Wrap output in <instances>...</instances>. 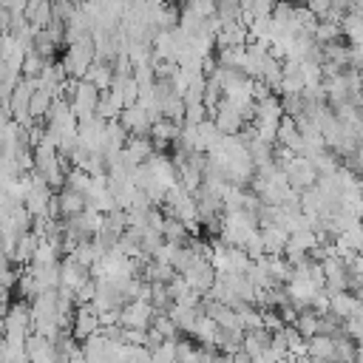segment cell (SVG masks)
Here are the masks:
<instances>
[{
    "mask_svg": "<svg viewBox=\"0 0 363 363\" xmlns=\"http://www.w3.org/2000/svg\"><path fill=\"white\" fill-rule=\"evenodd\" d=\"M306 357L318 363H335V337L315 335L306 340Z\"/></svg>",
    "mask_w": 363,
    "mask_h": 363,
    "instance_id": "obj_12",
    "label": "cell"
},
{
    "mask_svg": "<svg viewBox=\"0 0 363 363\" xmlns=\"http://www.w3.org/2000/svg\"><path fill=\"white\" fill-rule=\"evenodd\" d=\"M187 238H190V235H187L184 224H182L179 218H170V216H164V221H162V241L184 247V244H187Z\"/></svg>",
    "mask_w": 363,
    "mask_h": 363,
    "instance_id": "obj_15",
    "label": "cell"
},
{
    "mask_svg": "<svg viewBox=\"0 0 363 363\" xmlns=\"http://www.w3.org/2000/svg\"><path fill=\"white\" fill-rule=\"evenodd\" d=\"M28 335H31L28 303L17 301V303L6 306V312H3V340H9V343H26Z\"/></svg>",
    "mask_w": 363,
    "mask_h": 363,
    "instance_id": "obj_1",
    "label": "cell"
},
{
    "mask_svg": "<svg viewBox=\"0 0 363 363\" xmlns=\"http://www.w3.org/2000/svg\"><path fill=\"white\" fill-rule=\"evenodd\" d=\"M116 119H119V125L125 128V133H128V136H147V133H150V125H153V122H150V116H147L139 105L122 108Z\"/></svg>",
    "mask_w": 363,
    "mask_h": 363,
    "instance_id": "obj_6",
    "label": "cell"
},
{
    "mask_svg": "<svg viewBox=\"0 0 363 363\" xmlns=\"http://www.w3.org/2000/svg\"><path fill=\"white\" fill-rule=\"evenodd\" d=\"M51 94L48 91H43V88H37L34 94H31V102H28V116L34 119V122H40L45 113H48V108H51Z\"/></svg>",
    "mask_w": 363,
    "mask_h": 363,
    "instance_id": "obj_18",
    "label": "cell"
},
{
    "mask_svg": "<svg viewBox=\"0 0 363 363\" xmlns=\"http://www.w3.org/2000/svg\"><path fill=\"white\" fill-rule=\"evenodd\" d=\"M318 312H312V309H303V312H298L295 315V320H292V329L303 337V340H309V337H315L318 335Z\"/></svg>",
    "mask_w": 363,
    "mask_h": 363,
    "instance_id": "obj_16",
    "label": "cell"
},
{
    "mask_svg": "<svg viewBox=\"0 0 363 363\" xmlns=\"http://www.w3.org/2000/svg\"><path fill=\"white\" fill-rule=\"evenodd\" d=\"M153 306L147 301H128L122 309H119V326L125 329H142L147 332L150 323H153Z\"/></svg>",
    "mask_w": 363,
    "mask_h": 363,
    "instance_id": "obj_4",
    "label": "cell"
},
{
    "mask_svg": "<svg viewBox=\"0 0 363 363\" xmlns=\"http://www.w3.org/2000/svg\"><path fill=\"white\" fill-rule=\"evenodd\" d=\"M269 337H272V335H269L267 329H247L244 337H241V352H244L250 360H258V357L267 352Z\"/></svg>",
    "mask_w": 363,
    "mask_h": 363,
    "instance_id": "obj_10",
    "label": "cell"
},
{
    "mask_svg": "<svg viewBox=\"0 0 363 363\" xmlns=\"http://www.w3.org/2000/svg\"><path fill=\"white\" fill-rule=\"evenodd\" d=\"M96 102H99V91H96L91 82L79 79V85H77V91H74V96L68 99V108H71V113H74L77 125H79V122H88V119L94 116Z\"/></svg>",
    "mask_w": 363,
    "mask_h": 363,
    "instance_id": "obj_3",
    "label": "cell"
},
{
    "mask_svg": "<svg viewBox=\"0 0 363 363\" xmlns=\"http://www.w3.org/2000/svg\"><path fill=\"white\" fill-rule=\"evenodd\" d=\"M281 116H284V111H281V99L275 94L255 102V119L252 122H281Z\"/></svg>",
    "mask_w": 363,
    "mask_h": 363,
    "instance_id": "obj_14",
    "label": "cell"
},
{
    "mask_svg": "<svg viewBox=\"0 0 363 363\" xmlns=\"http://www.w3.org/2000/svg\"><path fill=\"white\" fill-rule=\"evenodd\" d=\"M258 235H261V244H264V255H281L284 252V244H286V230L284 227L264 224V227H258Z\"/></svg>",
    "mask_w": 363,
    "mask_h": 363,
    "instance_id": "obj_11",
    "label": "cell"
},
{
    "mask_svg": "<svg viewBox=\"0 0 363 363\" xmlns=\"http://www.w3.org/2000/svg\"><path fill=\"white\" fill-rule=\"evenodd\" d=\"M88 278H91V269H85L82 264H77L71 255H65V261H60V286H65V289L74 292Z\"/></svg>",
    "mask_w": 363,
    "mask_h": 363,
    "instance_id": "obj_8",
    "label": "cell"
},
{
    "mask_svg": "<svg viewBox=\"0 0 363 363\" xmlns=\"http://www.w3.org/2000/svg\"><path fill=\"white\" fill-rule=\"evenodd\" d=\"M34 250H37V235L28 230V233H23V235L17 238L14 252H11V261H17V264H31Z\"/></svg>",
    "mask_w": 363,
    "mask_h": 363,
    "instance_id": "obj_17",
    "label": "cell"
},
{
    "mask_svg": "<svg viewBox=\"0 0 363 363\" xmlns=\"http://www.w3.org/2000/svg\"><path fill=\"white\" fill-rule=\"evenodd\" d=\"M57 204H60V218H74L85 210V196L62 187V190H57Z\"/></svg>",
    "mask_w": 363,
    "mask_h": 363,
    "instance_id": "obj_13",
    "label": "cell"
},
{
    "mask_svg": "<svg viewBox=\"0 0 363 363\" xmlns=\"http://www.w3.org/2000/svg\"><path fill=\"white\" fill-rule=\"evenodd\" d=\"M71 337L74 340H85L88 335L99 332V315L91 309V306H77L74 315H71Z\"/></svg>",
    "mask_w": 363,
    "mask_h": 363,
    "instance_id": "obj_7",
    "label": "cell"
},
{
    "mask_svg": "<svg viewBox=\"0 0 363 363\" xmlns=\"http://www.w3.org/2000/svg\"><path fill=\"white\" fill-rule=\"evenodd\" d=\"M284 179H286V184L295 190V193H303V190H309L312 184H315V179H318V173H315V167L309 164V159L306 156H292L286 164H284Z\"/></svg>",
    "mask_w": 363,
    "mask_h": 363,
    "instance_id": "obj_2",
    "label": "cell"
},
{
    "mask_svg": "<svg viewBox=\"0 0 363 363\" xmlns=\"http://www.w3.org/2000/svg\"><path fill=\"white\" fill-rule=\"evenodd\" d=\"M184 281H187V286L193 289V292H199V295H207V289L213 286V281H216V269L210 267V261L207 258H196L184 272H179Z\"/></svg>",
    "mask_w": 363,
    "mask_h": 363,
    "instance_id": "obj_5",
    "label": "cell"
},
{
    "mask_svg": "<svg viewBox=\"0 0 363 363\" xmlns=\"http://www.w3.org/2000/svg\"><path fill=\"white\" fill-rule=\"evenodd\" d=\"M286 3H292V6H303L306 0H286Z\"/></svg>",
    "mask_w": 363,
    "mask_h": 363,
    "instance_id": "obj_19",
    "label": "cell"
},
{
    "mask_svg": "<svg viewBox=\"0 0 363 363\" xmlns=\"http://www.w3.org/2000/svg\"><path fill=\"white\" fill-rule=\"evenodd\" d=\"M329 315H335L337 320H346L352 315H360V298L354 292L329 295Z\"/></svg>",
    "mask_w": 363,
    "mask_h": 363,
    "instance_id": "obj_9",
    "label": "cell"
}]
</instances>
